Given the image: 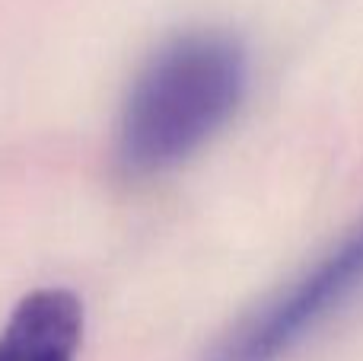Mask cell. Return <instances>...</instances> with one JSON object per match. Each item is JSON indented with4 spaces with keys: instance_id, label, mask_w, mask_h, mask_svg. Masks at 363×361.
I'll return each instance as SVG.
<instances>
[{
    "instance_id": "6da1fadb",
    "label": "cell",
    "mask_w": 363,
    "mask_h": 361,
    "mask_svg": "<svg viewBox=\"0 0 363 361\" xmlns=\"http://www.w3.org/2000/svg\"><path fill=\"white\" fill-rule=\"evenodd\" d=\"M249 87L239 38L217 29L169 38L134 77L121 106L115 160L131 179L176 170L207 144Z\"/></svg>"
},
{
    "instance_id": "7a4b0ae2",
    "label": "cell",
    "mask_w": 363,
    "mask_h": 361,
    "mask_svg": "<svg viewBox=\"0 0 363 361\" xmlns=\"http://www.w3.org/2000/svg\"><path fill=\"white\" fill-rule=\"evenodd\" d=\"M363 291V217L306 272L245 313L204 361H281Z\"/></svg>"
},
{
    "instance_id": "3957f363",
    "label": "cell",
    "mask_w": 363,
    "mask_h": 361,
    "mask_svg": "<svg viewBox=\"0 0 363 361\" xmlns=\"http://www.w3.org/2000/svg\"><path fill=\"white\" fill-rule=\"evenodd\" d=\"M83 339V307L64 288L32 291L0 333V361H77Z\"/></svg>"
}]
</instances>
